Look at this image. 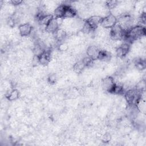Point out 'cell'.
Segmentation results:
<instances>
[{"label":"cell","instance_id":"obj_5","mask_svg":"<svg viewBox=\"0 0 146 146\" xmlns=\"http://www.w3.org/2000/svg\"><path fill=\"white\" fill-rule=\"evenodd\" d=\"M54 37L57 42H59V43L64 42L67 36V34L66 31V30L62 28L59 27L54 33Z\"/></svg>","mask_w":146,"mask_h":146},{"label":"cell","instance_id":"obj_10","mask_svg":"<svg viewBox=\"0 0 146 146\" xmlns=\"http://www.w3.org/2000/svg\"><path fill=\"white\" fill-rule=\"evenodd\" d=\"M10 2L11 5L15 6H18V5H21V3H23V2L22 1H19V0H14V1H10Z\"/></svg>","mask_w":146,"mask_h":146},{"label":"cell","instance_id":"obj_1","mask_svg":"<svg viewBox=\"0 0 146 146\" xmlns=\"http://www.w3.org/2000/svg\"><path fill=\"white\" fill-rule=\"evenodd\" d=\"M117 23V18L111 14L102 18L100 26L104 29H111Z\"/></svg>","mask_w":146,"mask_h":146},{"label":"cell","instance_id":"obj_9","mask_svg":"<svg viewBox=\"0 0 146 146\" xmlns=\"http://www.w3.org/2000/svg\"><path fill=\"white\" fill-rule=\"evenodd\" d=\"M100 137H101V139H100L101 141H102L103 142H104V143H108V142L111 141L112 135L110 132H106L101 136Z\"/></svg>","mask_w":146,"mask_h":146},{"label":"cell","instance_id":"obj_2","mask_svg":"<svg viewBox=\"0 0 146 146\" xmlns=\"http://www.w3.org/2000/svg\"><path fill=\"white\" fill-rule=\"evenodd\" d=\"M115 84L114 78L108 76L105 77L102 81V87L103 89L107 92H111L113 87Z\"/></svg>","mask_w":146,"mask_h":146},{"label":"cell","instance_id":"obj_7","mask_svg":"<svg viewBox=\"0 0 146 146\" xmlns=\"http://www.w3.org/2000/svg\"><path fill=\"white\" fill-rule=\"evenodd\" d=\"M86 67V66L85 65V64L83 62V61L82 60V59H80V60H78V61H76L73 64V70L75 73L79 74V73L82 72Z\"/></svg>","mask_w":146,"mask_h":146},{"label":"cell","instance_id":"obj_3","mask_svg":"<svg viewBox=\"0 0 146 146\" xmlns=\"http://www.w3.org/2000/svg\"><path fill=\"white\" fill-rule=\"evenodd\" d=\"M18 31L21 36H29L33 31V27L29 23H22L19 25Z\"/></svg>","mask_w":146,"mask_h":146},{"label":"cell","instance_id":"obj_6","mask_svg":"<svg viewBox=\"0 0 146 146\" xmlns=\"http://www.w3.org/2000/svg\"><path fill=\"white\" fill-rule=\"evenodd\" d=\"M59 26L57 22L56 18H53L46 26V31L49 33H54L58 29Z\"/></svg>","mask_w":146,"mask_h":146},{"label":"cell","instance_id":"obj_4","mask_svg":"<svg viewBox=\"0 0 146 146\" xmlns=\"http://www.w3.org/2000/svg\"><path fill=\"white\" fill-rule=\"evenodd\" d=\"M99 50H100L97 46L90 45L87 47L86 53L87 56L89 58L92 59H96L98 58Z\"/></svg>","mask_w":146,"mask_h":146},{"label":"cell","instance_id":"obj_8","mask_svg":"<svg viewBox=\"0 0 146 146\" xmlns=\"http://www.w3.org/2000/svg\"><path fill=\"white\" fill-rule=\"evenodd\" d=\"M69 49V44L67 42H62L59 43L58 46V50L60 52H66Z\"/></svg>","mask_w":146,"mask_h":146}]
</instances>
